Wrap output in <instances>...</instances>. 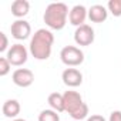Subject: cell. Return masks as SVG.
<instances>
[{"instance_id": "44dd1931", "label": "cell", "mask_w": 121, "mask_h": 121, "mask_svg": "<svg viewBox=\"0 0 121 121\" xmlns=\"http://www.w3.org/2000/svg\"><path fill=\"white\" fill-rule=\"evenodd\" d=\"M87 121H105L104 120V117L103 115H98V114H94V115H91Z\"/></svg>"}, {"instance_id": "7402d4cb", "label": "cell", "mask_w": 121, "mask_h": 121, "mask_svg": "<svg viewBox=\"0 0 121 121\" xmlns=\"http://www.w3.org/2000/svg\"><path fill=\"white\" fill-rule=\"evenodd\" d=\"M14 121H26V120H22V118H17V120H14Z\"/></svg>"}, {"instance_id": "277c9868", "label": "cell", "mask_w": 121, "mask_h": 121, "mask_svg": "<svg viewBox=\"0 0 121 121\" xmlns=\"http://www.w3.org/2000/svg\"><path fill=\"white\" fill-rule=\"evenodd\" d=\"M6 58L9 60V63L12 66H23L27 61V50L22 44H14L7 51V57Z\"/></svg>"}, {"instance_id": "e0dca14e", "label": "cell", "mask_w": 121, "mask_h": 121, "mask_svg": "<svg viewBox=\"0 0 121 121\" xmlns=\"http://www.w3.org/2000/svg\"><path fill=\"white\" fill-rule=\"evenodd\" d=\"M108 10L112 13V16L120 17L121 16V0H110L108 2Z\"/></svg>"}, {"instance_id": "ac0fdd59", "label": "cell", "mask_w": 121, "mask_h": 121, "mask_svg": "<svg viewBox=\"0 0 121 121\" xmlns=\"http://www.w3.org/2000/svg\"><path fill=\"white\" fill-rule=\"evenodd\" d=\"M10 63H9V60L2 57L0 58V76H6L9 71H10Z\"/></svg>"}, {"instance_id": "2e32d148", "label": "cell", "mask_w": 121, "mask_h": 121, "mask_svg": "<svg viewBox=\"0 0 121 121\" xmlns=\"http://www.w3.org/2000/svg\"><path fill=\"white\" fill-rule=\"evenodd\" d=\"M39 121H60V117L54 110H44L40 112Z\"/></svg>"}, {"instance_id": "4fadbf2b", "label": "cell", "mask_w": 121, "mask_h": 121, "mask_svg": "<svg viewBox=\"0 0 121 121\" xmlns=\"http://www.w3.org/2000/svg\"><path fill=\"white\" fill-rule=\"evenodd\" d=\"M3 114L7 118H14L20 114V104L17 100H7L3 104Z\"/></svg>"}, {"instance_id": "6da1fadb", "label": "cell", "mask_w": 121, "mask_h": 121, "mask_svg": "<svg viewBox=\"0 0 121 121\" xmlns=\"http://www.w3.org/2000/svg\"><path fill=\"white\" fill-rule=\"evenodd\" d=\"M54 43V36L51 31L46 29H40L34 33L31 43H30V51L37 60H47L51 54V46Z\"/></svg>"}, {"instance_id": "8fae6325", "label": "cell", "mask_w": 121, "mask_h": 121, "mask_svg": "<svg viewBox=\"0 0 121 121\" xmlns=\"http://www.w3.org/2000/svg\"><path fill=\"white\" fill-rule=\"evenodd\" d=\"M88 17L93 23H103L107 20V10L104 6L95 4L88 10Z\"/></svg>"}, {"instance_id": "52a82bcc", "label": "cell", "mask_w": 121, "mask_h": 121, "mask_svg": "<svg viewBox=\"0 0 121 121\" xmlns=\"http://www.w3.org/2000/svg\"><path fill=\"white\" fill-rule=\"evenodd\" d=\"M12 78H13V83L16 86H19V87H29L34 81V74L30 70H27V69H17L13 73Z\"/></svg>"}, {"instance_id": "ffe728a7", "label": "cell", "mask_w": 121, "mask_h": 121, "mask_svg": "<svg viewBox=\"0 0 121 121\" xmlns=\"http://www.w3.org/2000/svg\"><path fill=\"white\" fill-rule=\"evenodd\" d=\"M110 121H121V111H112L110 115Z\"/></svg>"}, {"instance_id": "9c48e42d", "label": "cell", "mask_w": 121, "mask_h": 121, "mask_svg": "<svg viewBox=\"0 0 121 121\" xmlns=\"http://www.w3.org/2000/svg\"><path fill=\"white\" fill-rule=\"evenodd\" d=\"M63 97H64V111H67L69 114L73 112L83 103L81 95L77 91H66L63 94Z\"/></svg>"}, {"instance_id": "7c38bea8", "label": "cell", "mask_w": 121, "mask_h": 121, "mask_svg": "<svg viewBox=\"0 0 121 121\" xmlns=\"http://www.w3.org/2000/svg\"><path fill=\"white\" fill-rule=\"evenodd\" d=\"M30 10V4L26 0H16L12 4V14L14 17H24Z\"/></svg>"}, {"instance_id": "7a4b0ae2", "label": "cell", "mask_w": 121, "mask_h": 121, "mask_svg": "<svg viewBox=\"0 0 121 121\" xmlns=\"http://www.w3.org/2000/svg\"><path fill=\"white\" fill-rule=\"evenodd\" d=\"M67 14H69V7L64 3H51L46 7L43 19L50 29L61 30L66 26Z\"/></svg>"}, {"instance_id": "3957f363", "label": "cell", "mask_w": 121, "mask_h": 121, "mask_svg": "<svg viewBox=\"0 0 121 121\" xmlns=\"http://www.w3.org/2000/svg\"><path fill=\"white\" fill-rule=\"evenodd\" d=\"M60 57H61V61L66 66H70V67L80 66L84 61V53L80 48L74 47V46L64 47L61 50V53H60Z\"/></svg>"}, {"instance_id": "d6986e66", "label": "cell", "mask_w": 121, "mask_h": 121, "mask_svg": "<svg viewBox=\"0 0 121 121\" xmlns=\"http://www.w3.org/2000/svg\"><path fill=\"white\" fill-rule=\"evenodd\" d=\"M7 46H9V40H7V37H6V34H4L3 31H0V53L6 51Z\"/></svg>"}, {"instance_id": "5bb4252c", "label": "cell", "mask_w": 121, "mask_h": 121, "mask_svg": "<svg viewBox=\"0 0 121 121\" xmlns=\"http://www.w3.org/2000/svg\"><path fill=\"white\" fill-rule=\"evenodd\" d=\"M48 104L57 112L64 111V97H63V94H60V93H51L48 95Z\"/></svg>"}, {"instance_id": "30bf717a", "label": "cell", "mask_w": 121, "mask_h": 121, "mask_svg": "<svg viewBox=\"0 0 121 121\" xmlns=\"http://www.w3.org/2000/svg\"><path fill=\"white\" fill-rule=\"evenodd\" d=\"M86 17H87V10H86L84 6H74V7L71 9L70 14H69L70 23H71L73 26H77V27H80V26L84 24Z\"/></svg>"}, {"instance_id": "5b68a950", "label": "cell", "mask_w": 121, "mask_h": 121, "mask_svg": "<svg viewBox=\"0 0 121 121\" xmlns=\"http://www.w3.org/2000/svg\"><path fill=\"white\" fill-rule=\"evenodd\" d=\"M74 40L78 46H90L94 41V30L88 24H83L77 27L74 33Z\"/></svg>"}, {"instance_id": "ba28073f", "label": "cell", "mask_w": 121, "mask_h": 121, "mask_svg": "<svg viewBox=\"0 0 121 121\" xmlns=\"http://www.w3.org/2000/svg\"><path fill=\"white\" fill-rule=\"evenodd\" d=\"M63 83L69 87H78L83 83V74L77 69H67L63 71Z\"/></svg>"}, {"instance_id": "8992f818", "label": "cell", "mask_w": 121, "mask_h": 121, "mask_svg": "<svg viewBox=\"0 0 121 121\" xmlns=\"http://www.w3.org/2000/svg\"><path fill=\"white\" fill-rule=\"evenodd\" d=\"M10 31L12 36L17 40H26L29 39L30 33H31V27L26 20H16L12 26H10Z\"/></svg>"}, {"instance_id": "9a60e30c", "label": "cell", "mask_w": 121, "mask_h": 121, "mask_svg": "<svg viewBox=\"0 0 121 121\" xmlns=\"http://www.w3.org/2000/svg\"><path fill=\"white\" fill-rule=\"evenodd\" d=\"M87 114H88V105H87L86 103H81L73 112H70V115H71L74 120H83V118L87 117Z\"/></svg>"}]
</instances>
